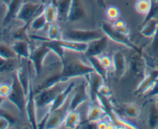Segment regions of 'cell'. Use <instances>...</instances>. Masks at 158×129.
I'll return each mask as SVG.
<instances>
[{"label":"cell","instance_id":"1","mask_svg":"<svg viewBox=\"0 0 158 129\" xmlns=\"http://www.w3.org/2000/svg\"><path fill=\"white\" fill-rule=\"evenodd\" d=\"M89 63L84 62L79 58H68L61 61L60 75L63 80L69 81L72 78L86 77L88 74L94 72Z\"/></svg>","mask_w":158,"mask_h":129},{"label":"cell","instance_id":"31","mask_svg":"<svg viewBox=\"0 0 158 129\" xmlns=\"http://www.w3.org/2000/svg\"><path fill=\"white\" fill-rule=\"evenodd\" d=\"M148 124L151 128H156L158 125V109L156 105L152 104L150 107L149 113H148Z\"/></svg>","mask_w":158,"mask_h":129},{"label":"cell","instance_id":"2","mask_svg":"<svg viewBox=\"0 0 158 129\" xmlns=\"http://www.w3.org/2000/svg\"><path fill=\"white\" fill-rule=\"evenodd\" d=\"M69 81H60L49 87L43 89L37 93H35L37 109L40 110V109L47 108L48 113V109L50 104L53 102L59 94L66 88Z\"/></svg>","mask_w":158,"mask_h":129},{"label":"cell","instance_id":"39","mask_svg":"<svg viewBox=\"0 0 158 129\" xmlns=\"http://www.w3.org/2000/svg\"><path fill=\"white\" fill-rule=\"evenodd\" d=\"M98 58L99 59H100V62L102 63V64H103L107 70H109V69H113V70H114V64H113L112 57L109 56V55H107L102 54L100 56H98Z\"/></svg>","mask_w":158,"mask_h":129},{"label":"cell","instance_id":"46","mask_svg":"<svg viewBox=\"0 0 158 129\" xmlns=\"http://www.w3.org/2000/svg\"><path fill=\"white\" fill-rule=\"evenodd\" d=\"M147 95H148L149 97H151V98H153V97L155 96V95H158V79L157 80L155 84H154V87L152 88V89H151V90L150 91Z\"/></svg>","mask_w":158,"mask_h":129},{"label":"cell","instance_id":"44","mask_svg":"<svg viewBox=\"0 0 158 129\" xmlns=\"http://www.w3.org/2000/svg\"><path fill=\"white\" fill-rule=\"evenodd\" d=\"M151 49L155 55H158V28L155 35L153 37V41L152 43H151Z\"/></svg>","mask_w":158,"mask_h":129},{"label":"cell","instance_id":"14","mask_svg":"<svg viewBox=\"0 0 158 129\" xmlns=\"http://www.w3.org/2000/svg\"><path fill=\"white\" fill-rule=\"evenodd\" d=\"M112 59L116 76L118 78L124 76L128 69V63L124 54L121 51H117L113 55Z\"/></svg>","mask_w":158,"mask_h":129},{"label":"cell","instance_id":"50","mask_svg":"<svg viewBox=\"0 0 158 129\" xmlns=\"http://www.w3.org/2000/svg\"><path fill=\"white\" fill-rule=\"evenodd\" d=\"M1 1H2V2H4L5 3H6V4H9V2H11V0H1Z\"/></svg>","mask_w":158,"mask_h":129},{"label":"cell","instance_id":"6","mask_svg":"<svg viewBox=\"0 0 158 129\" xmlns=\"http://www.w3.org/2000/svg\"><path fill=\"white\" fill-rule=\"evenodd\" d=\"M69 111V101H66L62 107L46 114L44 128H58L61 127Z\"/></svg>","mask_w":158,"mask_h":129},{"label":"cell","instance_id":"10","mask_svg":"<svg viewBox=\"0 0 158 129\" xmlns=\"http://www.w3.org/2000/svg\"><path fill=\"white\" fill-rule=\"evenodd\" d=\"M89 98L87 81H84L74 88L73 95L69 100V110H76L83 102Z\"/></svg>","mask_w":158,"mask_h":129},{"label":"cell","instance_id":"27","mask_svg":"<svg viewBox=\"0 0 158 129\" xmlns=\"http://www.w3.org/2000/svg\"><path fill=\"white\" fill-rule=\"evenodd\" d=\"M49 24V23L47 22L46 17L43 15V11H42L32 20V22H30V27L31 29L35 31H42L48 27Z\"/></svg>","mask_w":158,"mask_h":129},{"label":"cell","instance_id":"37","mask_svg":"<svg viewBox=\"0 0 158 129\" xmlns=\"http://www.w3.org/2000/svg\"><path fill=\"white\" fill-rule=\"evenodd\" d=\"M29 25H30V23L24 24L22 27L19 28L14 33L12 34V37L15 40H26L27 41V29Z\"/></svg>","mask_w":158,"mask_h":129},{"label":"cell","instance_id":"42","mask_svg":"<svg viewBox=\"0 0 158 129\" xmlns=\"http://www.w3.org/2000/svg\"><path fill=\"white\" fill-rule=\"evenodd\" d=\"M97 93L100 94V95H103V96H106L110 98L111 96H112V92H111L110 90V88L106 84V82H105L104 84L100 88V89H99Z\"/></svg>","mask_w":158,"mask_h":129},{"label":"cell","instance_id":"23","mask_svg":"<svg viewBox=\"0 0 158 129\" xmlns=\"http://www.w3.org/2000/svg\"><path fill=\"white\" fill-rule=\"evenodd\" d=\"M158 28V16L152 17L148 21L144 22L140 29V34L146 38H153Z\"/></svg>","mask_w":158,"mask_h":129},{"label":"cell","instance_id":"45","mask_svg":"<svg viewBox=\"0 0 158 129\" xmlns=\"http://www.w3.org/2000/svg\"><path fill=\"white\" fill-rule=\"evenodd\" d=\"M96 128L99 129H106L107 128V119L100 120L99 121L96 122Z\"/></svg>","mask_w":158,"mask_h":129},{"label":"cell","instance_id":"29","mask_svg":"<svg viewBox=\"0 0 158 129\" xmlns=\"http://www.w3.org/2000/svg\"><path fill=\"white\" fill-rule=\"evenodd\" d=\"M72 0H56V6L58 9L59 16L63 19H68Z\"/></svg>","mask_w":158,"mask_h":129},{"label":"cell","instance_id":"24","mask_svg":"<svg viewBox=\"0 0 158 129\" xmlns=\"http://www.w3.org/2000/svg\"><path fill=\"white\" fill-rule=\"evenodd\" d=\"M80 123V112L76 110H69L67 113L65 121L63 122V125L66 128H76L78 127Z\"/></svg>","mask_w":158,"mask_h":129},{"label":"cell","instance_id":"51","mask_svg":"<svg viewBox=\"0 0 158 129\" xmlns=\"http://www.w3.org/2000/svg\"><path fill=\"white\" fill-rule=\"evenodd\" d=\"M5 98H2V97H0V105H1L2 103L3 102V101H4Z\"/></svg>","mask_w":158,"mask_h":129},{"label":"cell","instance_id":"49","mask_svg":"<svg viewBox=\"0 0 158 129\" xmlns=\"http://www.w3.org/2000/svg\"><path fill=\"white\" fill-rule=\"evenodd\" d=\"M153 98H154V104H155L156 105V107L157 108V109H158V95H155V96H154L153 97Z\"/></svg>","mask_w":158,"mask_h":129},{"label":"cell","instance_id":"11","mask_svg":"<svg viewBox=\"0 0 158 129\" xmlns=\"http://www.w3.org/2000/svg\"><path fill=\"white\" fill-rule=\"evenodd\" d=\"M26 113L28 121L32 128H38V118H37V105L35 102V92L32 88H31L29 93L27 96L26 104Z\"/></svg>","mask_w":158,"mask_h":129},{"label":"cell","instance_id":"48","mask_svg":"<svg viewBox=\"0 0 158 129\" xmlns=\"http://www.w3.org/2000/svg\"><path fill=\"white\" fill-rule=\"evenodd\" d=\"M97 3H98V5L100 6V7H103V6L105 7L104 0H97Z\"/></svg>","mask_w":158,"mask_h":129},{"label":"cell","instance_id":"3","mask_svg":"<svg viewBox=\"0 0 158 129\" xmlns=\"http://www.w3.org/2000/svg\"><path fill=\"white\" fill-rule=\"evenodd\" d=\"M100 29L103 31L104 35L114 42L122 45L133 50L134 52H140V53L142 52L141 50L131 41L129 36H127L116 30L110 23L106 22H102L100 23Z\"/></svg>","mask_w":158,"mask_h":129},{"label":"cell","instance_id":"26","mask_svg":"<svg viewBox=\"0 0 158 129\" xmlns=\"http://www.w3.org/2000/svg\"><path fill=\"white\" fill-rule=\"evenodd\" d=\"M88 61H89V64L93 67L94 70L98 74H100L102 77L106 81L107 78V69L100 62V59L97 56H92V57H87Z\"/></svg>","mask_w":158,"mask_h":129},{"label":"cell","instance_id":"17","mask_svg":"<svg viewBox=\"0 0 158 129\" xmlns=\"http://www.w3.org/2000/svg\"><path fill=\"white\" fill-rule=\"evenodd\" d=\"M74 88H75V83L73 81H69V84L66 86V88L59 94V95L54 100L53 102L50 104V106L49 107V109H48V113L59 108L62 107L67 101L68 97L72 93Z\"/></svg>","mask_w":158,"mask_h":129},{"label":"cell","instance_id":"18","mask_svg":"<svg viewBox=\"0 0 158 129\" xmlns=\"http://www.w3.org/2000/svg\"><path fill=\"white\" fill-rule=\"evenodd\" d=\"M15 76H16L20 85L23 88L25 95L27 97L29 93V91L32 88V82H31V78L29 70L25 66H21L17 69Z\"/></svg>","mask_w":158,"mask_h":129},{"label":"cell","instance_id":"35","mask_svg":"<svg viewBox=\"0 0 158 129\" xmlns=\"http://www.w3.org/2000/svg\"><path fill=\"white\" fill-rule=\"evenodd\" d=\"M15 60H6L0 57V73L9 72L13 70L15 66Z\"/></svg>","mask_w":158,"mask_h":129},{"label":"cell","instance_id":"12","mask_svg":"<svg viewBox=\"0 0 158 129\" xmlns=\"http://www.w3.org/2000/svg\"><path fill=\"white\" fill-rule=\"evenodd\" d=\"M85 78L89 87V98L93 102H96V95L98 92L100 88L106 82V81L100 74L96 72L95 71L88 74Z\"/></svg>","mask_w":158,"mask_h":129},{"label":"cell","instance_id":"30","mask_svg":"<svg viewBox=\"0 0 158 129\" xmlns=\"http://www.w3.org/2000/svg\"><path fill=\"white\" fill-rule=\"evenodd\" d=\"M47 38L52 41H58L63 38V31L56 22L49 24L47 30Z\"/></svg>","mask_w":158,"mask_h":129},{"label":"cell","instance_id":"9","mask_svg":"<svg viewBox=\"0 0 158 129\" xmlns=\"http://www.w3.org/2000/svg\"><path fill=\"white\" fill-rule=\"evenodd\" d=\"M43 6L41 4L33 2H23L19 9L16 19L23 22L24 24H28L32 22V20L38 14L43 11Z\"/></svg>","mask_w":158,"mask_h":129},{"label":"cell","instance_id":"36","mask_svg":"<svg viewBox=\"0 0 158 129\" xmlns=\"http://www.w3.org/2000/svg\"><path fill=\"white\" fill-rule=\"evenodd\" d=\"M112 25L114 29L117 31H118L120 33L123 34V35L129 36L130 35V29L128 28L127 25L123 21V19H117L112 23Z\"/></svg>","mask_w":158,"mask_h":129},{"label":"cell","instance_id":"33","mask_svg":"<svg viewBox=\"0 0 158 129\" xmlns=\"http://www.w3.org/2000/svg\"><path fill=\"white\" fill-rule=\"evenodd\" d=\"M0 57L6 60L17 59L18 55L12 47H9L6 44H0Z\"/></svg>","mask_w":158,"mask_h":129},{"label":"cell","instance_id":"43","mask_svg":"<svg viewBox=\"0 0 158 129\" xmlns=\"http://www.w3.org/2000/svg\"><path fill=\"white\" fill-rule=\"evenodd\" d=\"M7 9L8 5L0 0V25H2L6 12H7Z\"/></svg>","mask_w":158,"mask_h":129},{"label":"cell","instance_id":"47","mask_svg":"<svg viewBox=\"0 0 158 129\" xmlns=\"http://www.w3.org/2000/svg\"><path fill=\"white\" fill-rule=\"evenodd\" d=\"M9 126H10V123L9 122V121H7L3 117L0 116V129L9 128Z\"/></svg>","mask_w":158,"mask_h":129},{"label":"cell","instance_id":"16","mask_svg":"<svg viewBox=\"0 0 158 129\" xmlns=\"http://www.w3.org/2000/svg\"><path fill=\"white\" fill-rule=\"evenodd\" d=\"M158 79V68L152 71L150 74L145 75L144 78L140 81L135 92L137 95L148 94L154 87V84Z\"/></svg>","mask_w":158,"mask_h":129},{"label":"cell","instance_id":"8","mask_svg":"<svg viewBox=\"0 0 158 129\" xmlns=\"http://www.w3.org/2000/svg\"><path fill=\"white\" fill-rule=\"evenodd\" d=\"M146 68V61L142 55V52L140 53L134 52V53L131 55L128 63V69L131 75L140 81L147 75Z\"/></svg>","mask_w":158,"mask_h":129},{"label":"cell","instance_id":"19","mask_svg":"<svg viewBox=\"0 0 158 129\" xmlns=\"http://www.w3.org/2000/svg\"><path fill=\"white\" fill-rule=\"evenodd\" d=\"M56 41L65 50L78 52V53H85L88 47V43L79 42V41L65 39V38H62V39L58 40Z\"/></svg>","mask_w":158,"mask_h":129},{"label":"cell","instance_id":"25","mask_svg":"<svg viewBox=\"0 0 158 129\" xmlns=\"http://www.w3.org/2000/svg\"><path fill=\"white\" fill-rule=\"evenodd\" d=\"M43 13L45 15V17H46L48 22H56L57 18L59 17V12L56 4L49 3V4H47L43 6Z\"/></svg>","mask_w":158,"mask_h":129},{"label":"cell","instance_id":"22","mask_svg":"<svg viewBox=\"0 0 158 129\" xmlns=\"http://www.w3.org/2000/svg\"><path fill=\"white\" fill-rule=\"evenodd\" d=\"M23 0H11L10 2L8 4L7 12H6V17L3 21L2 25H6L9 24L12 19L16 18L19 9L23 5Z\"/></svg>","mask_w":158,"mask_h":129},{"label":"cell","instance_id":"15","mask_svg":"<svg viewBox=\"0 0 158 129\" xmlns=\"http://www.w3.org/2000/svg\"><path fill=\"white\" fill-rule=\"evenodd\" d=\"M86 15V7L83 0H72L68 20L71 22H77L84 19Z\"/></svg>","mask_w":158,"mask_h":129},{"label":"cell","instance_id":"32","mask_svg":"<svg viewBox=\"0 0 158 129\" xmlns=\"http://www.w3.org/2000/svg\"><path fill=\"white\" fill-rule=\"evenodd\" d=\"M124 113L128 118L135 119L140 116L141 110L138 104H135V103H130L125 106Z\"/></svg>","mask_w":158,"mask_h":129},{"label":"cell","instance_id":"13","mask_svg":"<svg viewBox=\"0 0 158 129\" xmlns=\"http://www.w3.org/2000/svg\"><path fill=\"white\" fill-rule=\"evenodd\" d=\"M109 38L103 35L101 38L98 39L94 40L88 43V47L86 49L85 55L86 57H92V56H100V55L103 54L104 51L106 50L107 47V42Z\"/></svg>","mask_w":158,"mask_h":129},{"label":"cell","instance_id":"38","mask_svg":"<svg viewBox=\"0 0 158 129\" xmlns=\"http://www.w3.org/2000/svg\"><path fill=\"white\" fill-rule=\"evenodd\" d=\"M106 15L108 19L114 22L120 18V12L116 6H109L106 9Z\"/></svg>","mask_w":158,"mask_h":129},{"label":"cell","instance_id":"21","mask_svg":"<svg viewBox=\"0 0 158 129\" xmlns=\"http://www.w3.org/2000/svg\"><path fill=\"white\" fill-rule=\"evenodd\" d=\"M12 49L16 53L18 57L29 60L31 53V48L29 42L26 40H15V42L12 45Z\"/></svg>","mask_w":158,"mask_h":129},{"label":"cell","instance_id":"34","mask_svg":"<svg viewBox=\"0 0 158 129\" xmlns=\"http://www.w3.org/2000/svg\"><path fill=\"white\" fill-rule=\"evenodd\" d=\"M151 4L150 0H137L135 3V9L137 13L147 15L151 10Z\"/></svg>","mask_w":158,"mask_h":129},{"label":"cell","instance_id":"28","mask_svg":"<svg viewBox=\"0 0 158 129\" xmlns=\"http://www.w3.org/2000/svg\"><path fill=\"white\" fill-rule=\"evenodd\" d=\"M96 102L106 111V114L110 117L114 112V108H113V104L111 102V100L110 98H107V97L103 96V95L97 93L96 95Z\"/></svg>","mask_w":158,"mask_h":129},{"label":"cell","instance_id":"4","mask_svg":"<svg viewBox=\"0 0 158 129\" xmlns=\"http://www.w3.org/2000/svg\"><path fill=\"white\" fill-rule=\"evenodd\" d=\"M104 35L103 31L83 30V29H69L63 32V37L65 39L72 40L79 42L89 43L94 40L98 39Z\"/></svg>","mask_w":158,"mask_h":129},{"label":"cell","instance_id":"20","mask_svg":"<svg viewBox=\"0 0 158 129\" xmlns=\"http://www.w3.org/2000/svg\"><path fill=\"white\" fill-rule=\"evenodd\" d=\"M106 111L101 107L97 104H90L89 105L86 115V121L89 123H96L100 120L104 118L106 116Z\"/></svg>","mask_w":158,"mask_h":129},{"label":"cell","instance_id":"5","mask_svg":"<svg viewBox=\"0 0 158 129\" xmlns=\"http://www.w3.org/2000/svg\"><path fill=\"white\" fill-rule=\"evenodd\" d=\"M41 42L42 44L40 45L37 46L36 48L31 50L30 56L29 58V60L32 63L36 76L40 75L43 68V62H44L46 56L50 52H52L51 49L43 41Z\"/></svg>","mask_w":158,"mask_h":129},{"label":"cell","instance_id":"7","mask_svg":"<svg viewBox=\"0 0 158 129\" xmlns=\"http://www.w3.org/2000/svg\"><path fill=\"white\" fill-rule=\"evenodd\" d=\"M7 99L15 106L19 111L24 112L26 111V104L27 97L25 95L23 88L20 85L16 76L12 78V90L7 97Z\"/></svg>","mask_w":158,"mask_h":129},{"label":"cell","instance_id":"41","mask_svg":"<svg viewBox=\"0 0 158 129\" xmlns=\"http://www.w3.org/2000/svg\"><path fill=\"white\" fill-rule=\"evenodd\" d=\"M0 116L3 117V118H6L7 121H9V122L10 123V124H15L16 123V119H15V117L12 115V114H11L10 112L8 111L6 109H3L0 108Z\"/></svg>","mask_w":158,"mask_h":129},{"label":"cell","instance_id":"40","mask_svg":"<svg viewBox=\"0 0 158 129\" xmlns=\"http://www.w3.org/2000/svg\"><path fill=\"white\" fill-rule=\"evenodd\" d=\"M12 90V84L2 82L0 83V97L2 98H7L10 94Z\"/></svg>","mask_w":158,"mask_h":129}]
</instances>
